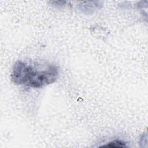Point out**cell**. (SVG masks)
Instances as JSON below:
<instances>
[{"label": "cell", "instance_id": "7a4b0ae2", "mask_svg": "<svg viewBox=\"0 0 148 148\" xmlns=\"http://www.w3.org/2000/svg\"><path fill=\"white\" fill-rule=\"evenodd\" d=\"M102 147H113V148H120V147H127L125 142L120 140H114L108 143L106 145L102 146Z\"/></svg>", "mask_w": 148, "mask_h": 148}, {"label": "cell", "instance_id": "6da1fadb", "mask_svg": "<svg viewBox=\"0 0 148 148\" xmlns=\"http://www.w3.org/2000/svg\"><path fill=\"white\" fill-rule=\"evenodd\" d=\"M58 76V68L53 64L43 67L33 66L17 61L13 65L11 80L16 84L40 88L55 82Z\"/></svg>", "mask_w": 148, "mask_h": 148}]
</instances>
